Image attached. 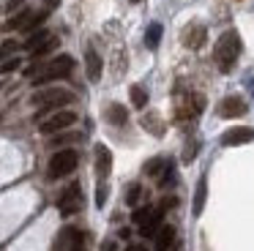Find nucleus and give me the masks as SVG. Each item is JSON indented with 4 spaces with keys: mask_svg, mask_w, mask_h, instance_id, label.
I'll use <instances>...</instances> for the list:
<instances>
[{
    "mask_svg": "<svg viewBox=\"0 0 254 251\" xmlns=\"http://www.w3.org/2000/svg\"><path fill=\"white\" fill-rule=\"evenodd\" d=\"M252 139H254V128H249V126H235V128L221 134V145L224 147H238V145H246Z\"/></svg>",
    "mask_w": 254,
    "mask_h": 251,
    "instance_id": "obj_8",
    "label": "nucleus"
},
{
    "mask_svg": "<svg viewBox=\"0 0 254 251\" xmlns=\"http://www.w3.org/2000/svg\"><path fill=\"white\" fill-rule=\"evenodd\" d=\"M79 207H82V188H79V183H71L58 199V210H61V216H71Z\"/></svg>",
    "mask_w": 254,
    "mask_h": 251,
    "instance_id": "obj_6",
    "label": "nucleus"
},
{
    "mask_svg": "<svg viewBox=\"0 0 254 251\" xmlns=\"http://www.w3.org/2000/svg\"><path fill=\"white\" fill-rule=\"evenodd\" d=\"M101 251H115V240H107L104 249H101Z\"/></svg>",
    "mask_w": 254,
    "mask_h": 251,
    "instance_id": "obj_32",
    "label": "nucleus"
},
{
    "mask_svg": "<svg viewBox=\"0 0 254 251\" xmlns=\"http://www.w3.org/2000/svg\"><path fill=\"white\" fill-rule=\"evenodd\" d=\"M205 38H208V30H205V25H199V22L183 27V33H181L183 47H189V49H199L205 44Z\"/></svg>",
    "mask_w": 254,
    "mask_h": 251,
    "instance_id": "obj_9",
    "label": "nucleus"
},
{
    "mask_svg": "<svg viewBox=\"0 0 254 251\" xmlns=\"http://www.w3.org/2000/svg\"><path fill=\"white\" fill-rule=\"evenodd\" d=\"M30 101H33L36 107H41L39 109V118H44V115L52 112V109H61V107H66V104H71L74 101V93L71 90H63V87H50V90L33 93Z\"/></svg>",
    "mask_w": 254,
    "mask_h": 251,
    "instance_id": "obj_2",
    "label": "nucleus"
},
{
    "mask_svg": "<svg viewBox=\"0 0 254 251\" xmlns=\"http://www.w3.org/2000/svg\"><path fill=\"white\" fill-rule=\"evenodd\" d=\"M249 112V107H246V101H243L241 96H227V98H221L219 101V118H243V115Z\"/></svg>",
    "mask_w": 254,
    "mask_h": 251,
    "instance_id": "obj_7",
    "label": "nucleus"
},
{
    "mask_svg": "<svg viewBox=\"0 0 254 251\" xmlns=\"http://www.w3.org/2000/svg\"><path fill=\"white\" fill-rule=\"evenodd\" d=\"M71 251H85V249H82V243H79V246H74V249H71Z\"/></svg>",
    "mask_w": 254,
    "mask_h": 251,
    "instance_id": "obj_36",
    "label": "nucleus"
},
{
    "mask_svg": "<svg viewBox=\"0 0 254 251\" xmlns=\"http://www.w3.org/2000/svg\"><path fill=\"white\" fill-rule=\"evenodd\" d=\"M131 104L137 109H145V104H148V90H145L142 85H134L131 87Z\"/></svg>",
    "mask_w": 254,
    "mask_h": 251,
    "instance_id": "obj_18",
    "label": "nucleus"
},
{
    "mask_svg": "<svg viewBox=\"0 0 254 251\" xmlns=\"http://www.w3.org/2000/svg\"><path fill=\"white\" fill-rule=\"evenodd\" d=\"M55 47H58V38H55V36H50L47 41H41L39 47H36L33 52H30V55H33V58H44V55H47V52H52Z\"/></svg>",
    "mask_w": 254,
    "mask_h": 251,
    "instance_id": "obj_20",
    "label": "nucleus"
},
{
    "mask_svg": "<svg viewBox=\"0 0 254 251\" xmlns=\"http://www.w3.org/2000/svg\"><path fill=\"white\" fill-rule=\"evenodd\" d=\"M126 251H148V249H145V246H139V243H134V246H128Z\"/></svg>",
    "mask_w": 254,
    "mask_h": 251,
    "instance_id": "obj_33",
    "label": "nucleus"
},
{
    "mask_svg": "<svg viewBox=\"0 0 254 251\" xmlns=\"http://www.w3.org/2000/svg\"><path fill=\"white\" fill-rule=\"evenodd\" d=\"M139 196H142V186L131 183V186H128V194H126V205H137Z\"/></svg>",
    "mask_w": 254,
    "mask_h": 251,
    "instance_id": "obj_24",
    "label": "nucleus"
},
{
    "mask_svg": "<svg viewBox=\"0 0 254 251\" xmlns=\"http://www.w3.org/2000/svg\"><path fill=\"white\" fill-rule=\"evenodd\" d=\"M238 55H241V36H238L235 30L221 33L216 47H213V58H216V63H219L221 74H230L235 60H238Z\"/></svg>",
    "mask_w": 254,
    "mask_h": 251,
    "instance_id": "obj_1",
    "label": "nucleus"
},
{
    "mask_svg": "<svg viewBox=\"0 0 254 251\" xmlns=\"http://www.w3.org/2000/svg\"><path fill=\"white\" fill-rule=\"evenodd\" d=\"M112 169V153L110 147L104 145H96V172H99V178H107Z\"/></svg>",
    "mask_w": 254,
    "mask_h": 251,
    "instance_id": "obj_13",
    "label": "nucleus"
},
{
    "mask_svg": "<svg viewBox=\"0 0 254 251\" xmlns=\"http://www.w3.org/2000/svg\"><path fill=\"white\" fill-rule=\"evenodd\" d=\"M150 213H153V207H148V205H145V207H137V210H134V216H131V221H134V224H145V218H148Z\"/></svg>",
    "mask_w": 254,
    "mask_h": 251,
    "instance_id": "obj_27",
    "label": "nucleus"
},
{
    "mask_svg": "<svg viewBox=\"0 0 254 251\" xmlns=\"http://www.w3.org/2000/svg\"><path fill=\"white\" fill-rule=\"evenodd\" d=\"M58 3H61V0H47V5H50V8H55Z\"/></svg>",
    "mask_w": 254,
    "mask_h": 251,
    "instance_id": "obj_34",
    "label": "nucleus"
},
{
    "mask_svg": "<svg viewBox=\"0 0 254 251\" xmlns=\"http://www.w3.org/2000/svg\"><path fill=\"white\" fill-rule=\"evenodd\" d=\"M118 235H121L123 240H128V238H131V229H126V227H123V229H121V232H118Z\"/></svg>",
    "mask_w": 254,
    "mask_h": 251,
    "instance_id": "obj_31",
    "label": "nucleus"
},
{
    "mask_svg": "<svg viewBox=\"0 0 254 251\" xmlns=\"http://www.w3.org/2000/svg\"><path fill=\"white\" fill-rule=\"evenodd\" d=\"M19 65H22L19 58H8V60H3V65H0V74H11V71H17Z\"/></svg>",
    "mask_w": 254,
    "mask_h": 251,
    "instance_id": "obj_25",
    "label": "nucleus"
},
{
    "mask_svg": "<svg viewBox=\"0 0 254 251\" xmlns=\"http://www.w3.org/2000/svg\"><path fill=\"white\" fill-rule=\"evenodd\" d=\"M156 238V251H175V240H178V232L172 224H161L159 232L153 235Z\"/></svg>",
    "mask_w": 254,
    "mask_h": 251,
    "instance_id": "obj_10",
    "label": "nucleus"
},
{
    "mask_svg": "<svg viewBox=\"0 0 254 251\" xmlns=\"http://www.w3.org/2000/svg\"><path fill=\"white\" fill-rule=\"evenodd\" d=\"M30 16H33V14H30V11L25 8L22 14H17V16H14V19L8 22L6 27H8V30H25V25H28V22H30Z\"/></svg>",
    "mask_w": 254,
    "mask_h": 251,
    "instance_id": "obj_19",
    "label": "nucleus"
},
{
    "mask_svg": "<svg viewBox=\"0 0 254 251\" xmlns=\"http://www.w3.org/2000/svg\"><path fill=\"white\" fill-rule=\"evenodd\" d=\"M77 164H79V153H77V150H71V147L52 153L50 167H47V178H50V180L66 178V175H71L74 169H77Z\"/></svg>",
    "mask_w": 254,
    "mask_h": 251,
    "instance_id": "obj_4",
    "label": "nucleus"
},
{
    "mask_svg": "<svg viewBox=\"0 0 254 251\" xmlns=\"http://www.w3.org/2000/svg\"><path fill=\"white\" fill-rule=\"evenodd\" d=\"M74 123H77V112H71V109H55L50 118L39 123V131L44 136H52V134H58V131L71 128Z\"/></svg>",
    "mask_w": 254,
    "mask_h": 251,
    "instance_id": "obj_5",
    "label": "nucleus"
},
{
    "mask_svg": "<svg viewBox=\"0 0 254 251\" xmlns=\"http://www.w3.org/2000/svg\"><path fill=\"white\" fill-rule=\"evenodd\" d=\"M71 139H77V136H68V134H61L58 139H52V145H63V142H71Z\"/></svg>",
    "mask_w": 254,
    "mask_h": 251,
    "instance_id": "obj_30",
    "label": "nucleus"
},
{
    "mask_svg": "<svg viewBox=\"0 0 254 251\" xmlns=\"http://www.w3.org/2000/svg\"><path fill=\"white\" fill-rule=\"evenodd\" d=\"M22 3H25V0H8V3H6V11H8V14H14L17 8H22Z\"/></svg>",
    "mask_w": 254,
    "mask_h": 251,
    "instance_id": "obj_29",
    "label": "nucleus"
},
{
    "mask_svg": "<svg viewBox=\"0 0 254 251\" xmlns=\"http://www.w3.org/2000/svg\"><path fill=\"white\" fill-rule=\"evenodd\" d=\"M249 90H252V96H254V79H252V82H249Z\"/></svg>",
    "mask_w": 254,
    "mask_h": 251,
    "instance_id": "obj_35",
    "label": "nucleus"
},
{
    "mask_svg": "<svg viewBox=\"0 0 254 251\" xmlns=\"http://www.w3.org/2000/svg\"><path fill=\"white\" fill-rule=\"evenodd\" d=\"M85 65H88V79L90 82H99L101 79V58H99V52H96L93 47H88V52H85Z\"/></svg>",
    "mask_w": 254,
    "mask_h": 251,
    "instance_id": "obj_12",
    "label": "nucleus"
},
{
    "mask_svg": "<svg viewBox=\"0 0 254 251\" xmlns=\"http://www.w3.org/2000/svg\"><path fill=\"white\" fill-rule=\"evenodd\" d=\"M161 33H164V27H161L159 22H153V25H150L148 30H145V47H148V49H156V47H159Z\"/></svg>",
    "mask_w": 254,
    "mask_h": 251,
    "instance_id": "obj_16",
    "label": "nucleus"
},
{
    "mask_svg": "<svg viewBox=\"0 0 254 251\" xmlns=\"http://www.w3.org/2000/svg\"><path fill=\"white\" fill-rule=\"evenodd\" d=\"M175 183V169H172V164H167L164 169H161V178H159V186L161 188H167V186Z\"/></svg>",
    "mask_w": 254,
    "mask_h": 251,
    "instance_id": "obj_23",
    "label": "nucleus"
},
{
    "mask_svg": "<svg viewBox=\"0 0 254 251\" xmlns=\"http://www.w3.org/2000/svg\"><path fill=\"white\" fill-rule=\"evenodd\" d=\"M131 3H142V0H131Z\"/></svg>",
    "mask_w": 254,
    "mask_h": 251,
    "instance_id": "obj_37",
    "label": "nucleus"
},
{
    "mask_svg": "<svg viewBox=\"0 0 254 251\" xmlns=\"http://www.w3.org/2000/svg\"><path fill=\"white\" fill-rule=\"evenodd\" d=\"M47 38H50V30H44V27H41V30H33L28 36V41H25V49H30V52H33V49L39 47L41 41H47Z\"/></svg>",
    "mask_w": 254,
    "mask_h": 251,
    "instance_id": "obj_17",
    "label": "nucleus"
},
{
    "mask_svg": "<svg viewBox=\"0 0 254 251\" xmlns=\"http://www.w3.org/2000/svg\"><path fill=\"white\" fill-rule=\"evenodd\" d=\"M161 218H164V207H156V210L145 218V224H139V235H142V238H153L161 227Z\"/></svg>",
    "mask_w": 254,
    "mask_h": 251,
    "instance_id": "obj_11",
    "label": "nucleus"
},
{
    "mask_svg": "<svg viewBox=\"0 0 254 251\" xmlns=\"http://www.w3.org/2000/svg\"><path fill=\"white\" fill-rule=\"evenodd\" d=\"M107 194H110V188H107L104 183L99 186V191H96V207H104L107 205Z\"/></svg>",
    "mask_w": 254,
    "mask_h": 251,
    "instance_id": "obj_28",
    "label": "nucleus"
},
{
    "mask_svg": "<svg viewBox=\"0 0 254 251\" xmlns=\"http://www.w3.org/2000/svg\"><path fill=\"white\" fill-rule=\"evenodd\" d=\"M142 126H145V128H150L156 136H161V134H164V128H161V120H159V115H145V118H142Z\"/></svg>",
    "mask_w": 254,
    "mask_h": 251,
    "instance_id": "obj_21",
    "label": "nucleus"
},
{
    "mask_svg": "<svg viewBox=\"0 0 254 251\" xmlns=\"http://www.w3.org/2000/svg\"><path fill=\"white\" fill-rule=\"evenodd\" d=\"M164 167H167L164 158H150V161L145 164V175H153V178H156V175H161V169H164Z\"/></svg>",
    "mask_w": 254,
    "mask_h": 251,
    "instance_id": "obj_22",
    "label": "nucleus"
},
{
    "mask_svg": "<svg viewBox=\"0 0 254 251\" xmlns=\"http://www.w3.org/2000/svg\"><path fill=\"white\" fill-rule=\"evenodd\" d=\"M71 71H74V58L71 55H58L55 60H50V63L41 68V74L33 76V85L41 87V85H47V82L63 79V76H68Z\"/></svg>",
    "mask_w": 254,
    "mask_h": 251,
    "instance_id": "obj_3",
    "label": "nucleus"
},
{
    "mask_svg": "<svg viewBox=\"0 0 254 251\" xmlns=\"http://www.w3.org/2000/svg\"><path fill=\"white\" fill-rule=\"evenodd\" d=\"M205 196H208V180L205 178H199V183H197V191H194V216H202V210H205Z\"/></svg>",
    "mask_w": 254,
    "mask_h": 251,
    "instance_id": "obj_15",
    "label": "nucleus"
},
{
    "mask_svg": "<svg viewBox=\"0 0 254 251\" xmlns=\"http://www.w3.org/2000/svg\"><path fill=\"white\" fill-rule=\"evenodd\" d=\"M17 49H19V44L14 41V38H6V41H3V47H0V55H3V58H11Z\"/></svg>",
    "mask_w": 254,
    "mask_h": 251,
    "instance_id": "obj_26",
    "label": "nucleus"
},
{
    "mask_svg": "<svg viewBox=\"0 0 254 251\" xmlns=\"http://www.w3.org/2000/svg\"><path fill=\"white\" fill-rule=\"evenodd\" d=\"M104 118L110 120L112 126H126L128 112H126V107H123V104H110V107H107V112H104Z\"/></svg>",
    "mask_w": 254,
    "mask_h": 251,
    "instance_id": "obj_14",
    "label": "nucleus"
}]
</instances>
